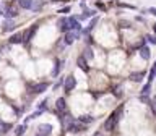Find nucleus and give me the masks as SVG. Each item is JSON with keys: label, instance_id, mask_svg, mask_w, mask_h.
I'll list each match as a JSON object with an SVG mask.
<instances>
[{"label": "nucleus", "instance_id": "obj_12", "mask_svg": "<svg viewBox=\"0 0 156 136\" xmlns=\"http://www.w3.org/2000/svg\"><path fill=\"white\" fill-rule=\"evenodd\" d=\"M78 36H80V34H78V31H68V32L65 34V44H72Z\"/></svg>", "mask_w": 156, "mask_h": 136}, {"label": "nucleus", "instance_id": "obj_23", "mask_svg": "<svg viewBox=\"0 0 156 136\" xmlns=\"http://www.w3.org/2000/svg\"><path fill=\"white\" fill-rule=\"evenodd\" d=\"M151 91V83H148V84L143 86V89H141V96H148Z\"/></svg>", "mask_w": 156, "mask_h": 136}, {"label": "nucleus", "instance_id": "obj_9", "mask_svg": "<svg viewBox=\"0 0 156 136\" xmlns=\"http://www.w3.org/2000/svg\"><path fill=\"white\" fill-rule=\"evenodd\" d=\"M76 65L80 66V70H83V71H90V66H88V63H86V58H85V55H80L76 58Z\"/></svg>", "mask_w": 156, "mask_h": 136}, {"label": "nucleus", "instance_id": "obj_1", "mask_svg": "<svg viewBox=\"0 0 156 136\" xmlns=\"http://www.w3.org/2000/svg\"><path fill=\"white\" fill-rule=\"evenodd\" d=\"M122 109L124 107H119V109H115L114 112H112V115L109 117V118L106 120V123H104V128L107 130V131H112V130H115L117 128V123H119V118H120V112H122Z\"/></svg>", "mask_w": 156, "mask_h": 136}, {"label": "nucleus", "instance_id": "obj_28", "mask_svg": "<svg viewBox=\"0 0 156 136\" xmlns=\"http://www.w3.org/2000/svg\"><path fill=\"white\" fill-rule=\"evenodd\" d=\"M57 13H62V15H65V13H70V7H65V8H62V10H58Z\"/></svg>", "mask_w": 156, "mask_h": 136}, {"label": "nucleus", "instance_id": "obj_32", "mask_svg": "<svg viewBox=\"0 0 156 136\" xmlns=\"http://www.w3.org/2000/svg\"><path fill=\"white\" fill-rule=\"evenodd\" d=\"M93 136H101V134H99V133H94V134H93Z\"/></svg>", "mask_w": 156, "mask_h": 136}, {"label": "nucleus", "instance_id": "obj_27", "mask_svg": "<svg viewBox=\"0 0 156 136\" xmlns=\"http://www.w3.org/2000/svg\"><path fill=\"white\" fill-rule=\"evenodd\" d=\"M145 39H146L148 42H151V44H156V36H146Z\"/></svg>", "mask_w": 156, "mask_h": 136}, {"label": "nucleus", "instance_id": "obj_35", "mask_svg": "<svg viewBox=\"0 0 156 136\" xmlns=\"http://www.w3.org/2000/svg\"><path fill=\"white\" fill-rule=\"evenodd\" d=\"M16 2H18V0H16Z\"/></svg>", "mask_w": 156, "mask_h": 136}, {"label": "nucleus", "instance_id": "obj_16", "mask_svg": "<svg viewBox=\"0 0 156 136\" xmlns=\"http://www.w3.org/2000/svg\"><path fill=\"white\" fill-rule=\"evenodd\" d=\"M140 55H141V58H143V60H148V58H150V55H151L150 49L143 46V47L140 49Z\"/></svg>", "mask_w": 156, "mask_h": 136}, {"label": "nucleus", "instance_id": "obj_17", "mask_svg": "<svg viewBox=\"0 0 156 136\" xmlns=\"http://www.w3.org/2000/svg\"><path fill=\"white\" fill-rule=\"evenodd\" d=\"M78 121H80V123H93V121H94V118H93L91 115H81L80 118H78Z\"/></svg>", "mask_w": 156, "mask_h": 136}, {"label": "nucleus", "instance_id": "obj_18", "mask_svg": "<svg viewBox=\"0 0 156 136\" xmlns=\"http://www.w3.org/2000/svg\"><path fill=\"white\" fill-rule=\"evenodd\" d=\"M18 5L23 10H29L31 8V0H18Z\"/></svg>", "mask_w": 156, "mask_h": 136}, {"label": "nucleus", "instance_id": "obj_15", "mask_svg": "<svg viewBox=\"0 0 156 136\" xmlns=\"http://www.w3.org/2000/svg\"><path fill=\"white\" fill-rule=\"evenodd\" d=\"M23 42V34L21 32H16L10 37V44H21Z\"/></svg>", "mask_w": 156, "mask_h": 136}, {"label": "nucleus", "instance_id": "obj_25", "mask_svg": "<svg viewBox=\"0 0 156 136\" xmlns=\"http://www.w3.org/2000/svg\"><path fill=\"white\" fill-rule=\"evenodd\" d=\"M37 107H39V110H44V109L47 110V99H46V100H41V102H39V105H37Z\"/></svg>", "mask_w": 156, "mask_h": 136}, {"label": "nucleus", "instance_id": "obj_33", "mask_svg": "<svg viewBox=\"0 0 156 136\" xmlns=\"http://www.w3.org/2000/svg\"><path fill=\"white\" fill-rule=\"evenodd\" d=\"M36 136H42V134H39V133H37V134H36Z\"/></svg>", "mask_w": 156, "mask_h": 136}, {"label": "nucleus", "instance_id": "obj_30", "mask_svg": "<svg viewBox=\"0 0 156 136\" xmlns=\"http://www.w3.org/2000/svg\"><path fill=\"white\" fill-rule=\"evenodd\" d=\"M153 31H154V34H156V23L153 24Z\"/></svg>", "mask_w": 156, "mask_h": 136}, {"label": "nucleus", "instance_id": "obj_21", "mask_svg": "<svg viewBox=\"0 0 156 136\" xmlns=\"http://www.w3.org/2000/svg\"><path fill=\"white\" fill-rule=\"evenodd\" d=\"M10 128H12L10 123H2L0 121V133H7V131H10Z\"/></svg>", "mask_w": 156, "mask_h": 136}, {"label": "nucleus", "instance_id": "obj_19", "mask_svg": "<svg viewBox=\"0 0 156 136\" xmlns=\"http://www.w3.org/2000/svg\"><path fill=\"white\" fill-rule=\"evenodd\" d=\"M62 60H55V66H54V70H52V76H57L58 75V71L62 70Z\"/></svg>", "mask_w": 156, "mask_h": 136}, {"label": "nucleus", "instance_id": "obj_11", "mask_svg": "<svg viewBox=\"0 0 156 136\" xmlns=\"http://www.w3.org/2000/svg\"><path fill=\"white\" fill-rule=\"evenodd\" d=\"M16 28V24H15L13 19H5V23H3V32H10V31H13V29Z\"/></svg>", "mask_w": 156, "mask_h": 136}, {"label": "nucleus", "instance_id": "obj_4", "mask_svg": "<svg viewBox=\"0 0 156 136\" xmlns=\"http://www.w3.org/2000/svg\"><path fill=\"white\" fill-rule=\"evenodd\" d=\"M37 133L42 134V136H51V133H52V125H49V123L39 125V126H37Z\"/></svg>", "mask_w": 156, "mask_h": 136}, {"label": "nucleus", "instance_id": "obj_10", "mask_svg": "<svg viewBox=\"0 0 156 136\" xmlns=\"http://www.w3.org/2000/svg\"><path fill=\"white\" fill-rule=\"evenodd\" d=\"M44 3H46V0H31V8L29 10H33V12H41Z\"/></svg>", "mask_w": 156, "mask_h": 136}, {"label": "nucleus", "instance_id": "obj_3", "mask_svg": "<svg viewBox=\"0 0 156 136\" xmlns=\"http://www.w3.org/2000/svg\"><path fill=\"white\" fill-rule=\"evenodd\" d=\"M36 31H37V24H33L31 28H28L26 31L23 32V42H29V41H31Z\"/></svg>", "mask_w": 156, "mask_h": 136}, {"label": "nucleus", "instance_id": "obj_22", "mask_svg": "<svg viewBox=\"0 0 156 136\" xmlns=\"http://www.w3.org/2000/svg\"><path fill=\"white\" fill-rule=\"evenodd\" d=\"M24 130H26V126H24V125H18L16 128H15V133H16L18 136H21V134H24Z\"/></svg>", "mask_w": 156, "mask_h": 136}, {"label": "nucleus", "instance_id": "obj_5", "mask_svg": "<svg viewBox=\"0 0 156 136\" xmlns=\"http://www.w3.org/2000/svg\"><path fill=\"white\" fill-rule=\"evenodd\" d=\"M68 24H70V31H81V24L78 23L76 16H70V18H68Z\"/></svg>", "mask_w": 156, "mask_h": 136}, {"label": "nucleus", "instance_id": "obj_14", "mask_svg": "<svg viewBox=\"0 0 156 136\" xmlns=\"http://www.w3.org/2000/svg\"><path fill=\"white\" fill-rule=\"evenodd\" d=\"M145 78V71H138V73H132L130 75V80L135 81V83H140L141 80Z\"/></svg>", "mask_w": 156, "mask_h": 136}, {"label": "nucleus", "instance_id": "obj_6", "mask_svg": "<svg viewBox=\"0 0 156 136\" xmlns=\"http://www.w3.org/2000/svg\"><path fill=\"white\" fill-rule=\"evenodd\" d=\"M58 29H60V32H68L70 31V24H68V18H60L58 19Z\"/></svg>", "mask_w": 156, "mask_h": 136}, {"label": "nucleus", "instance_id": "obj_24", "mask_svg": "<svg viewBox=\"0 0 156 136\" xmlns=\"http://www.w3.org/2000/svg\"><path fill=\"white\" fill-rule=\"evenodd\" d=\"M83 55H85V57L88 58V60H91V58H93V52H91V49H90V47H86V50H85V53H83Z\"/></svg>", "mask_w": 156, "mask_h": 136}, {"label": "nucleus", "instance_id": "obj_29", "mask_svg": "<svg viewBox=\"0 0 156 136\" xmlns=\"http://www.w3.org/2000/svg\"><path fill=\"white\" fill-rule=\"evenodd\" d=\"M148 13H151V15H154V16H156V8L154 7H150L148 8Z\"/></svg>", "mask_w": 156, "mask_h": 136}, {"label": "nucleus", "instance_id": "obj_34", "mask_svg": "<svg viewBox=\"0 0 156 136\" xmlns=\"http://www.w3.org/2000/svg\"><path fill=\"white\" fill-rule=\"evenodd\" d=\"M154 100H156V96H154Z\"/></svg>", "mask_w": 156, "mask_h": 136}, {"label": "nucleus", "instance_id": "obj_20", "mask_svg": "<svg viewBox=\"0 0 156 136\" xmlns=\"http://www.w3.org/2000/svg\"><path fill=\"white\" fill-rule=\"evenodd\" d=\"M94 13L96 12H93V10H85L81 16H78V19H86V18H90V16H94Z\"/></svg>", "mask_w": 156, "mask_h": 136}, {"label": "nucleus", "instance_id": "obj_13", "mask_svg": "<svg viewBox=\"0 0 156 136\" xmlns=\"http://www.w3.org/2000/svg\"><path fill=\"white\" fill-rule=\"evenodd\" d=\"M47 89V83H39V84H34L33 86V92L34 94H41Z\"/></svg>", "mask_w": 156, "mask_h": 136}, {"label": "nucleus", "instance_id": "obj_8", "mask_svg": "<svg viewBox=\"0 0 156 136\" xmlns=\"http://www.w3.org/2000/svg\"><path fill=\"white\" fill-rule=\"evenodd\" d=\"M18 15V10L16 8H12L10 5H7V8H5V13H3V16H5V19H12V18H15Z\"/></svg>", "mask_w": 156, "mask_h": 136}, {"label": "nucleus", "instance_id": "obj_7", "mask_svg": "<svg viewBox=\"0 0 156 136\" xmlns=\"http://www.w3.org/2000/svg\"><path fill=\"white\" fill-rule=\"evenodd\" d=\"M55 107H57V112H58V114H65V112H67L65 99H63V97H58L57 102H55Z\"/></svg>", "mask_w": 156, "mask_h": 136}, {"label": "nucleus", "instance_id": "obj_2", "mask_svg": "<svg viewBox=\"0 0 156 136\" xmlns=\"http://www.w3.org/2000/svg\"><path fill=\"white\" fill-rule=\"evenodd\" d=\"M76 87V78L73 75H68L65 78V83H63V89H65L67 94H70V92Z\"/></svg>", "mask_w": 156, "mask_h": 136}, {"label": "nucleus", "instance_id": "obj_31", "mask_svg": "<svg viewBox=\"0 0 156 136\" xmlns=\"http://www.w3.org/2000/svg\"><path fill=\"white\" fill-rule=\"evenodd\" d=\"M153 70H156V62H154V65H153Z\"/></svg>", "mask_w": 156, "mask_h": 136}, {"label": "nucleus", "instance_id": "obj_26", "mask_svg": "<svg viewBox=\"0 0 156 136\" xmlns=\"http://www.w3.org/2000/svg\"><path fill=\"white\" fill-rule=\"evenodd\" d=\"M148 104H150V107H151V112H153V114L156 115V100L153 99V100H150Z\"/></svg>", "mask_w": 156, "mask_h": 136}]
</instances>
